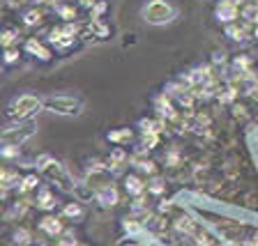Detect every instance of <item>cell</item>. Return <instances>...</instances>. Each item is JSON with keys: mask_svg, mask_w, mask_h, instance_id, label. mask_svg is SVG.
<instances>
[{"mask_svg": "<svg viewBox=\"0 0 258 246\" xmlns=\"http://www.w3.org/2000/svg\"><path fill=\"white\" fill-rule=\"evenodd\" d=\"M122 230L129 232V235H139V232L143 230V225H141L136 219H124L122 221Z\"/></svg>", "mask_w": 258, "mask_h": 246, "instance_id": "f1b7e54d", "label": "cell"}, {"mask_svg": "<svg viewBox=\"0 0 258 246\" xmlns=\"http://www.w3.org/2000/svg\"><path fill=\"white\" fill-rule=\"evenodd\" d=\"M141 16H143L148 23L152 26H164V23H171L177 16V10L168 3V0H148L143 7H141Z\"/></svg>", "mask_w": 258, "mask_h": 246, "instance_id": "7a4b0ae2", "label": "cell"}, {"mask_svg": "<svg viewBox=\"0 0 258 246\" xmlns=\"http://www.w3.org/2000/svg\"><path fill=\"white\" fill-rule=\"evenodd\" d=\"M171 207H173L171 203H161V205H159V209H161V212H168V209H171Z\"/></svg>", "mask_w": 258, "mask_h": 246, "instance_id": "836d02e7", "label": "cell"}, {"mask_svg": "<svg viewBox=\"0 0 258 246\" xmlns=\"http://www.w3.org/2000/svg\"><path fill=\"white\" fill-rule=\"evenodd\" d=\"M95 200L99 205H104V207H115V205L120 203V193H118V189L113 187V184H108V187L95 191Z\"/></svg>", "mask_w": 258, "mask_h": 246, "instance_id": "30bf717a", "label": "cell"}, {"mask_svg": "<svg viewBox=\"0 0 258 246\" xmlns=\"http://www.w3.org/2000/svg\"><path fill=\"white\" fill-rule=\"evenodd\" d=\"M191 237H196V244H199V246H217V237L212 235L210 230L201 228V225H196V228H194Z\"/></svg>", "mask_w": 258, "mask_h": 246, "instance_id": "ac0fdd59", "label": "cell"}, {"mask_svg": "<svg viewBox=\"0 0 258 246\" xmlns=\"http://www.w3.org/2000/svg\"><path fill=\"white\" fill-rule=\"evenodd\" d=\"M108 35H111V28H108L102 19H90V23H88V37L106 39Z\"/></svg>", "mask_w": 258, "mask_h": 246, "instance_id": "9a60e30c", "label": "cell"}, {"mask_svg": "<svg viewBox=\"0 0 258 246\" xmlns=\"http://www.w3.org/2000/svg\"><path fill=\"white\" fill-rule=\"evenodd\" d=\"M120 246H143L141 241H124V244H120Z\"/></svg>", "mask_w": 258, "mask_h": 246, "instance_id": "e575fe53", "label": "cell"}, {"mask_svg": "<svg viewBox=\"0 0 258 246\" xmlns=\"http://www.w3.org/2000/svg\"><path fill=\"white\" fill-rule=\"evenodd\" d=\"M164 189H166V184H164V180H161V177H152L150 182H148V191L155 193V196H161V193H164Z\"/></svg>", "mask_w": 258, "mask_h": 246, "instance_id": "f546056e", "label": "cell"}, {"mask_svg": "<svg viewBox=\"0 0 258 246\" xmlns=\"http://www.w3.org/2000/svg\"><path fill=\"white\" fill-rule=\"evenodd\" d=\"M7 177H10V168L0 166V184H5V182H7Z\"/></svg>", "mask_w": 258, "mask_h": 246, "instance_id": "d6a6232c", "label": "cell"}, {"mask_svg": "<svg viewBox=\"0 0 258 246\" xmlns=\"http://www.w3.org/2000/svg\"><path fill=\"white\" fill-rule=\"evenodd\" d=\"M44 108V99H39L37 95H16L12 97L5 106V115L12 120V122H26V120H32L39 111Z\"/></svg>", "mask_w": 258, "mask_h": 246, "instance_id": "6da1fadb", "label": "cell"}, {"mask_svg": "<svg viewBox=\"0 0 258 246\" xmlns=\"http://www.w3.org/2000/svg\"><path fill=\"white\" fill-rule=\"evenodd\" d=\"M55 205H58V200H55V193L51 191V189L44 184V187L37 189V198H35V207L42 209V212H55Z\"/></svg>", "mask_w": 258, "mask_h": 246, "instance_id": "9c48e42d", "label": "cell"}, {"mask_svg": "<svg viewBox=\"0 0 258 246\" xmlns=\"http://www.w3.org/2000/svg\"><path fill=\"white\" fill-rule=\"evenodd\" d=\"M157 143H159V134H143L141 145H139V152H141V154H145V152L155 150Z\"/></svg>", "mask_w": 258, "mask_h": 246, "instance_id": "cb8c5ba5", "label": "cell"}, {"mask_svg": "<svg viewBox=\"0 0 258 246\" xmlns=\"http://www.w3.org/2000/svg\"><path fill=\"white\" fill-rule=\"evenodd\" d=\"M23 53L37 58L39 62H51V58H53V51H51L44 42H39L37 37H28L26 39V44H23Z\"/></svg>", "mask_w": 258, "mask_h": 246, "instance_id": "8992f818", "label": "cell"}, {"mask_svg": "<svg viewBox=\"0 0 258 246\" xmlns=\"http://www.w3.org/2000/svg\"><path fill=\"white\" fill-rule=\"evenodd\" d=\"M55 12H58V16L62 19L64 23L74 21V19H76V7H72V5H58V7H55Z\"/></svg>", "mask_w": 258, "mask_h": 246, "instance_id": "83f0119b", "label": "cell"}, {"mask_svg": "<svg viewBox=\"0 0 258 246\" xmlns=\"http://www.w3.org/2000/svg\"><path fill=\"white\" fill-rule=\"evenodd\" d=\"M3 69H5V64H3V60H0V74H3Z\"/></svg>", "mask_w": 258, "mask_h": 246, "instance_id": "8d00e7d4", "label": "cell"}, {"mask_svg": "<svg viewBox=\"0 0 258 246\" xmlns=\"http://www.w3.org/2000/svg\"><path fill=\"white\" fill-rule=\"evenodd\" d=\"M134 166H136V171L148 173V175H155V173H157V163H155V161H150V159H145V156H136Z\"/></svg>", "mask_w": 258, "mask_h": 246, "instance_id": "d4e9b609", "label": "cell"}, {"mask_svg": "<svg viewBox=\"0 0 258 246\" xmlns=\"http://www.w3.org/2000/svg\"><path fill=\"white\" fill-rule=\"evenodd\" d=\"M10 191H12V189L7 187V184H0V203H5L7 196H10Z\"/></svg>", "mask_w": 258, "mask_h": 246, "instance_id": "1f68e13d", "label": "cell"}, {"mask_svg": "<svg viewBox=\"0 0 258 246\" xmlns=\"http://www.w3.org/2000/svg\"><path fill=\"white\" fill-rule=\"evenodd\" d=\"M21 156V145H7V143H0V159H7V161H14Z\"/></svg>", "mask_w": 258, "mask_h": 246, "instance_id": "44dd1931", "label": "cell"}, {"mask_svg": "<svg viewBox=\"0 0 258 246\" xmlns=\"http://www.w3.org/2000/svg\"><path fill=\"white\" fill-rule=\"evenodd\" d=\"M139 127H141L143 134H161V129H164V120H141Z\"/></svg>", "mask_w": 258, "mask_h": 246, "instance_id": "7402d4cb", "label": "cell"}, {"mask_svg": "<svg viewBox=\"0 0 258 246\" xmlns=\"http://www.w3.org/2000/svg\"><path fill=\"white\" fill-rule=\"evenodd\" d=\"M60 216L67 221H81L83 216H86V209H83V205H81V200H72V203H64L62 209H60Z\"/></svg>", "mask_w": 258, "mask_h": 246, "instance_id": "8fae6325", "label": "cell"}, {"mask_svg": "<svg viewBox=\"0 0 258 246\" xmlns=\"http://www.w3.org/2000/svg\"><path fill=\"white\" fill-rule=\"evenodd\" d=\"M37 131V124L32 120H26V122H12L7 127H0V143L7 145H23L26 140H30Z\"/></svg>", "mask_w": 258, "mask_h": 246, "instance_id": "277c9868", "label": "cell"}, {"mask_svg": "<svg viewBox=\"0 0 258 246\" xmlns=\"http://www.w3.org/2000/svg\"><path fill=\"white\" fill-rule=\"evenodd\" d=\"M106 0H97V3H95V5H92L90 7V16H92V19H99V16H102L104 14V12H106Z\"/></svg>", "mask_w": 258, "mask_h": 246, "instance_id": "4dcf8cb0", "label": "cell"}, {"mask_svg": "<svg viewBox=\"0 0 258 246\" xmlns=\"http://www.w3.org/2000/svg\"><path fill=\"white\" fill-rule=\"evenodd\" d=\"M253 39H256V42H258V26L253 28Z\"/></svg>", "mask_w": 258, "mask_h": 246, "instance_id": "d590c367", "label": "cell"}, {"mask_svg": "<svg viewBox=\"0 0 258 246\" xmlns=\"http://www.w3.org/2000/svg\"><path fill=\"white\" fill-rule=\"evenodd\" d=\"M19 58H21V51H19V46L3 48V55H0V60H3V64H5V67H12V64H16V62H19Z\"/></svg>", "mask_w": 258, "mask_h": 246, "instance_id": "603a6c76", "label": "cell"}, {"mask_svg": "<svg viewBox=\"0 0 258 246\" xmlns=\"http://www.w3.org/2000/svg\"><path fill=\"white\" fill-rule=\"evenodd\" d=\"M12 244L14 246H32L35 244V237H32V232L28 230V228H16V230L12 232Z\"/></svg>", "mask_w": 258, "mask_h": 246, "instance_id": "e0dca14e", "label": "cell"}, {"mask_svg": "<svg viewBox=\"0 0 258 246\" xmlns=\"http://www.w3.org/2000/svg\"><path fill=\"white\" fill-rule=\"evenodd\" d=\"M226 35L231 39H235V42H244V39L249 37V28L237 26V23H228V26H226Z\"/></svg>", "mask_w": 258, "mask_h": 246, "instance_id": "ffe728a7", "label": "cell"}, {"mask_svg": "<svg viewBox=\"0 0 258 246\" xmlns=\"http://www.w3.org/2000/svg\"><path fill=\"white\" fill-rule=\"evenodd\" d=\"M155 108H157V113H159V118H166V120H175L177 118L175 108H173L171 99H168L166 95L157 97V99H155Z\"/></svg>", "mask_w": 258, "mask_h": 246, "instance_id": "5bb4252c", "label": "cell"}, {"mask_svg": "<svg viewBox=\"0 0 258 246\" xmlns=\"http://www.w3.org/2000/svg\"><path fill=\"white\" fill-rule=\"evenodd\" d=\"M51 46L55 48V51H60V53H64V51H70L72 46L76 44V37H70L67 32H64V28L62 26H58V28H53V30L48 32V39H46Z\"/></svg>", "mask_w": 258, "mask_h": 246, "instance_id": "52a82bcc", "label": "cell"}, {"mask_svg": "<svg viewBox=\"0 0 258 246\" xmlns=\"http://www.w3.org/2000/svg\"><path fill=\"white\" fill-rule=\"evenodd\" d=\"M242 19L247 23H253V26H258V5L256 3H249V5H244L242 7Z\"/></svg>", "mask_w": 258, "mask_h": 246, "instance_id": "484cf974", "label": "cell"}, {"mask_svg": "<svg viewBox=\"0 0 258 246\" xmlns=\"http://www.w3.org/2000/svg\"><path fill=\"white\" fill-rule=\"evenodd\" d=\"M44 108L53 115H64V118H72V115H79L81 108H83V99L76 95H51L44 99Z\"/></svg>", "mask_w": 258, "mask_h": 246, "instance_id": "3957f363", "label": "cell"}, {"mask_svg": "<svg viewBox=\"0 0 258 246\" xmlns=\"http://www.w3.org/2000/svg\"><path fill=\"white\" fill-rule=\"evenodd\" d=\"M215 16L221 23H235V19L240 16V7H237L235 0H219L215 7Z\"/></svg>", "mask_w": 258, "mask_h": 246, "instance_id": "ba28073f", "label": "cell"}, {"mask_svg": "<svg viewBox=\"0 0 258 246\" xmlns=\"http://www.w3.org/2000/svg\"><path fill=\"white\" fill-rule=\"evenodd\" d=\"M19 44V32L14 28H3L0 30V48H12Z\"/></svg>", "mask_w": 258, "mask_h": 246, "instance_id": "d6986e66", "label": "cell"}, {"mask_svg": "<svg viewBox=\"0 0 258 246\" xmlns=\"http://www.w3.org/2000/svg\"><path fill=\"white\" fill-rule=\"evenodd\" d=\"M23 23H26L28 28H35L42 23V12L37 10V7H32V10H28L26 14H23Z\"/></svg>", "mask_w": 258, "mask_h": 246, "instance_id": "4316f807", "label": "cell"}, {"mask_svg": "<svg viewBox=\"0 0 258 246\" xmlns=\"http://www.w3.org/2000/svg\"><path fill=\"white\" fill-rule=\"evenodd\" d=\"M39 232H44L46 237H51V239H58L60 235L64 232V223H62V216H55V214H44L42 219H39Z\"/></svg>", "mask_w": 258, "mask_h": 246, "instance_id": "5b68a950", "label": "cell"}, {"mask_svg": "<svg viewBox=\"0 0 258 246\" xmlns=\"http://www.w3.org/2000/svg\"><path fill=\"white\" fill-rule=\"evenodd\" d=\"M39 187H42V182H39L37 173H28V175L21 177V184H19V189H16V191L21 193V196H26V193H30V191H37Z\"/></svg>", "mask_w": 258, "mask_h": 246, "instance_id": "2e32d148", "label": "cell"}, {"mask_svg": "<svg viewBox=\"0 0 258 246\" xmlns=\"http://www.w3.org/2000/svg\"><path fill=\"white\" fill-rule=\"evenodd\" d=\"M124 191H127L132 198H136V196H143V193L148 191V184H145L139 175H124Z\"/></svg>", "mask_w": 258, "mask_h": 246, "instance_id": "7c38bea8", "label": "cell"}, {"mask_svg": "<svg viewBox=\"0 0 258 246\" xmlns=\"http://www.w3.org/2000/svg\"><path fill=\"white\" fill-rule=\"evenodd\" d=\"M106 140L111 145H118V147H122V145H127V143H132L134 140V131L132 129H113V131H108L106 134Z\"/></svg>", "mask_w": 258, "mask_h": 246, "instance_id": "4fadbf2b", "label": "cell"}]
</instances>
